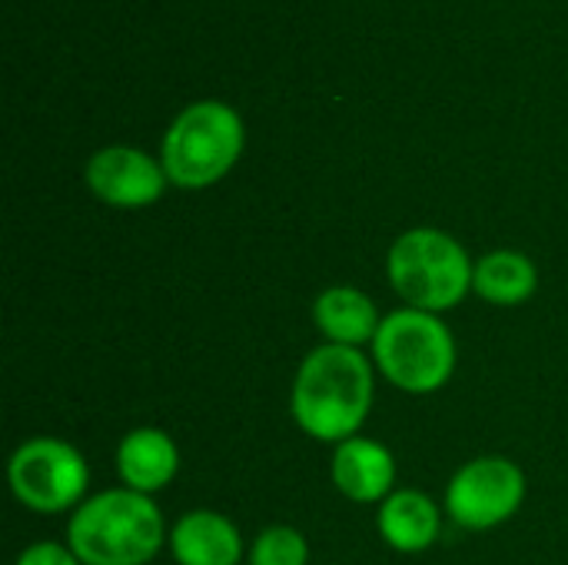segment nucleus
Wrapping results in <instances>:
<instances>
[{
    "mask_svg": "<svg viewBox=\"0 0 568 565\" xmlns=\"http://www.w3.org/2000/svg\"><path fill=\"white\" fill-rule=\"evenodd\" d=\"M293 420L320 443H346L373 406V366L356 346L313 350L293 383Z\"/></svg>",
    "mask_w": 568,
    "mask_h": 565,
    "instance_id": "nucleus-1",
    "label": "nucleus"
},
{
    "mask_svg": "<svg viewBox=\"0 0 568 565\" xmlns=\"http://www.w3.org/2000/svg\"><path fill=\"white\" fill-rule=\"evenodd\" d=\"M163 539L166 529L153 500L126 486L80 503L67 526V546L83 565H146Z\"/></svg>",
    "mask_w": 568,
    "mask_h": 565,
    "instance_id": "nucleus-2",
    "label": "nucleus"
},
{
    "mask_svg": "<svg viewBox=\"0 0 568 565\" xmlns=\"http://www.w3.org/2000/svg\"><path fill=\"white\" fill-rule=\"evenodd\" d=\"M473 263L459 240L443 230L416 226L403 233L386 256V273L393 290L426 313L453 310L473 290Z\"/></svg>",
    "mask_w": 568,
    "mask_h": 565,
    "instance_id": "nucleus-3",
    "label": "nucleus"
},
{
    "mask_svg": "<svg viewBox=\"0 0 568 565\" xmlns=\"http://www.w3.org/2000/svg\"><path fill=\"white\" fill-rule=\"evenodd\" d=\"M243 150V120L223 100H196L163 133L160 163L166 180L186 190L216 183Z\"/></svg>",
    "mask_w": 568,
    "mask_h": 565,
    "instance_id": "nucleus-4",
    "label": "nucleus"
},
{
    "mask_svg": "<svg viewBox=\"0 0 568 565\" xmlns=\"http://www.w3.org/2000/svg\"><path fill=\"white\" fill-rule=\"evenodd\" d=\"M379 373L406 393H436L456 370V343L449 326L426 310H396L379 323L373 340Z\"/></svg>",
    "mask_w": 568,
    "mask_h": 565,
    "instance_id": "nucleus-5",
    "label": "nucleus"
},
{
    "mask_svg": "<svg viewBox=\"0 0 568 565\" xmlns=\"http://www.w3.org/2000/svg\"><path fill=\"white\" fill-rule=\"evenodd\" d=\"M90 470L77 446L63 440H30L10 456V490L20 506L40 516L73 509L87 493Z\"/></svg>",
    "mask_w": 568,
    "mask_h": 565,
    "instance_id": "nucleus-6",
    "label": "nucleus"
},
{
    "mask_svg": "<svg viewBox=\"0 0 568 565\" xmlns=\"http://www.w3.org/2000/svg\"><path fill=\"white\" fill-rule=\"evenodd\" d=\"M523 500H526L523 470L503 456H479L453 476L446 490V513L453 516L456 526L483 533L513 519Z\"/></svg>",
    "mask_w": 568,
    "mask_h": 565,
    "instance_id": "nucleus-7",
    "label": "nucleus"
},
{
    "mask_svg": "<svg viewBox=\"0 0 568 565\" xmlns=\"http://www.w3.org/2000/svg\"><path fill=\"white\" fill-rule=\"evenodd\" d=\"M87 183H90L93 196H100L103 203L136 210V206H150L163 196L166 170L150 153L126 147V143H113L90 157Z\"/></svg>",
    "mask_w": 568,
    "mask_h": 565,
    "instance_id": "nucleus-8",
    "label": "nucleus"
},
{
    "mask_svg": "<svg viewBox=\"0 0 568 565\" xmlns=\"http://www.w3.org/2000/svg\"><path fill=\"white\" fill-rule=\"evenodd\" d=\"M333 483L353 503L389 500L396 483V460L383 443L353 436L333 453Z\"/></svg>",
    "mask_w": 568,
    "mask_h": 565,
    "instance_id": "nucleus-9",
    "label": "nucleus"
},
{
    "mask_svg": "<svg viewBox=\"0 0 568 565\" xmlns=\"http://www.w3.org/2000/svg\"><path fill=\"white\" fill-rule=\"evenodd\" d=\"M176 470H180V453H176V443L163 430L143 426L120 440L116 473L126 483V490L153 496L173 483Z\"/></svg>",
    "mask_w": 568,
    "mask_h": 565,
    "instance_id": "nucleus-10",
    "label": "nucleus"
},
{
    "mask_svg": "<svg viewBox=\"0 0 568 565\" xmlns=\"http://www.w3.org/2000/svg\"><path fill=\"white\" fill-rule=\"evenodd\" d=\"M170 549L180 565H240L243 539L226 516L196 509L176 523L170 533Z\"/></svg>",
    "mask_w": 568,
    "mask_h": 565,
    "instance_id": "nucleus-11",
    "label": "nucleus"
},
{
    "mask_svg": "<svg viewBox=\"0 0 568 565\" xmlns=\"http://www.w3.org/2000/svg\"><path fill=\"white\" fill-rule=\"evenodd\" d=\"M316 330L333 346H363L379 333V313L373 300L356 286H329L313 303Z\"/></svg>",
    "mask_w": 568,
    "mask_h": 565,
    "instance_id": "nucleus-12",
    "label": "nucleus"
},
{
    "mask_svg": "<svg viewBox=\"0 0 568 565\" xmlns=\"http://www.w3.org/2000/svg\"><path fill=\"white\" fill-rule=\"evenodd\" d=\"M379 536L396 553H423L439 536V509L419 490H399L383 500L379 509Z\"/></svg>",
    "mask_w": 568,
    "mask_h": 565,
    "instance_id": "nucleus-13",
    "label": "nucleus"
},
{
    "mask_svg": "<svg viewBox=\"0 0 568 565\" xmlns=\"http://www.w3.org/2000/svg\"><path fill=\"white\" fill-rule=\"evenodd\" d=\"M539 286L536 263L516 250H496L473 270V290L493 306H519Z\"/></svg>",
    "mask_w": 568,
    "mask_h": 565,
    "instance_id": "nucleus-14",
    "label": "nucleus"
},
{
    "mask_svg": "<svg viewBox=\"0 0 568 565\" xmlns=\"http://www.w3.org/2000/svg\"><path fill=\"white\" fill-rule=\"evenodd\" d=\"M310 546L293 526H270L256 536L250 549V565H306Z\"/></svg>",
    "mask_w": 568,
    "mask_h": 565,
    "instance_id": "nucleus-15",
    "label": "nucleus"
},
{
    "mask_svg": "<svg viewBox=\"0 0 568 565\" xmlns=\"http://www.w3.org/2000/svg\"><path fill=\"white\" fill-rule=\"evenodd\" d=\"M17 565H80V559L73 556V549L57 546V543H37L30 549L20 553Z\"/></svg>",
    "mask_w": 568,
    "mask_h": 565,
    "instance_id": "nucleus-16",
    "label": "nucleus"
}]
</instances>
